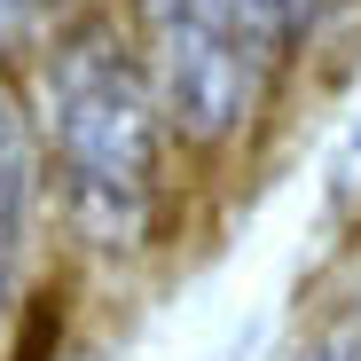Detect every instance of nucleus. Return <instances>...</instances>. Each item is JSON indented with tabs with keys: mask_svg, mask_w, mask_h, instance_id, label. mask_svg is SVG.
<instances>
[{
	"mask_svg": "<svg viewBox=\"0 0 361 361\" xmlns=\"http://www.w3.org/2000/svg\"><path fill=\"white\" fill-rule=\"evenodd\" d=\"M39 338L55 345V307H32V330H24V345H16V361H39Z\"/></svg>",
	"mask_w": 361,
	"mask_h": 361,
	"instance_id": "39448f33",
	"label": "nucleus"
},
{
	"mask_svg": "<svg viewBox=\"0 0 361 361\" xmlns=\"http://www.w3.org/2000/svg\"><path fill=\"white\" fill-rule=\"evenodd\" d=\"M228 8H235V24L259 39V55H267V63H283V55H290V39L307 32L314 0H228Z\"/></svg>",
	"mask_w": 361,
	"mask_h": 361,
	"instance_id": "20e7f679",
	"label": "nucleus"
},
{
	"mask_svg": "<svg viewBox=\"0 0 361 361\" xmlns=\"http://www.w3.org/2000/svg\"><path fill=\"white\" fill-rule=\"evenodd\" d=\"M47 142L71 228L94 252H134L157 212L165 110L142 55L110 24H79L47 63Z\"/></svg>",
	"mask_w": 361,
	"mask_h": 361,
	"instance_id": "f257e3e1",
	"label": "nucleus"
},
{
	"mask_svg": "<svg viewBox=\"0 0 361 361\" xmlns=\"http://www.w3.org/2000/svg\"><path fill=\"white\" fill-rule=\"evenodd\" d=\"M314 361H353V345H345V338H330V345H322Z\"/></svg>",
	"mask_w": 361,
	"mask_h": 361,
	"instance_id": "0eeeda50",
	"label": "nucleus"
},
{
	"mask_svg": "<svg viewBox=\"0 0 361 361\" xmlns=\"http://www.w3.org/2000/svg\"><path fill=\"white\" fill-rule=\"evenodd\" d=\"M24 24H32V0H0V47H16Z\"/></svg>",
	"mask_w": 361,
	"mask_h": 361,
	"instance_id": "423d86ee",
	"label": "nucleus"
},
{
	"mask_svg": "<svg viewBox=\"0 0 361 361\" xmlns=\"http://www.w3.org/2000/svg\"><path fill=\"white\" fill-rule=\"evenodd\" d=\"M24 212H32V142H24L8 87H0V307H8V275L24 252Z\"/></svg>",
	"mask_w": 361,
	"mask_h": 361,
	"instance_id": "7ed1b4c3",
	"label": "nucleus"
},
{
	"mask_svg": "<svg viewBox=\"0 0 361 361\" xmlns=\"http://www.w3.org/2000/svg\"><path fill=\"white\" fill-rule=\"evenodd\" d=\"M142 32H149L157 110L173 118L180 142L220 149V142H235L252 126L275 63L259 55V39L235 24L228 0H142Z\"/></svg>",
	"mask_w": 361,
	"mask_h": 361,
	"instance_id": "f03ea898",
	"label": "nucleus"
}]
</instances>
